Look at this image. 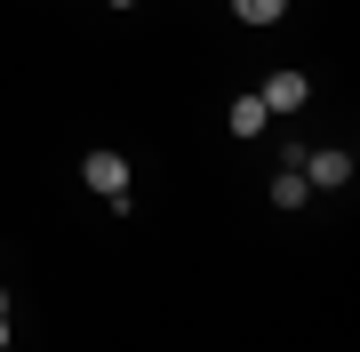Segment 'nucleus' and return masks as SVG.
Wrapping results in <instances>:
<instances>
[{"mask_svg":"<svg viewBox=\"0 0 360 352\" xmlns=\"http://www.w3.org/2000/svg\"><path fill=\"white\" fill-rule=\"evenodd\" d=\"M80 176H89V193H104V200H129V160L120 152H89Z\"/></svg>","mask_w":360,"mask_h":352,"instance_id":"1","label":"nucleus"},{"mask_svg":"<svg viewBox=\"0 0 360 352\" xmlns=\"http://www.w3.org/2000/svg\"><path fill=\"white\" fill-rule=\"evenodd\" d=\"M257 96H264V112H296V105L312 96V80H304V72H272Z\"/></svg>","mask_w":360,"mask_h":352,"instance_id":"2","label":"nucleus"},{"mask_svg":"<svg viewBox=\"0 0 360 352\" xmlns=\"http://www.w3.org/2000/svg\"><path fill=\"white\" fill-rule=\"evenodd\" d=\"M296 169H304V184H345L352 152H296Z\"/></svg>","mask_w":360,"mask_h":352,"instance_id":"3","label":"nucleus"},{"mask_svg":"<svg viewBox=\"0 0 360 352\" xmlns=\"http://www.w3.org/2000/svg\"><path fill=\"white\" fill-rule=\"evenodd\" d=\"M304 169H296V160H281V176H272V209H304Z\"/></svg>","mask_w":360,"mask_h":352,"instance_id":"4","label":"nucleus"},{"mask_svg":"<svg viewBox=\"0 0 360 352\" xmlns=\"http://www.w3.org/2000/svg\"><path fill=\"white\" fill-rule=\"evenodd\" d=\"M264 120H272V112H264V96H232V112H224V129H232V136H257Z\"/></svg>","mask_w":360,"mask_h":352,"instance_id":"5","label":"nucleus"},{"mask_svg":"<svg viewBox=\"0 0 360 352\" xmlns=\"http://www.w3.org/2000/svg\"><path fill=\"white\" fill-rule=\"evenodd\" d=\"M232 8H240L248 25H281V0H232Z\"/></svg>","mask_w":360,"mask_h":352,"instance_id":"6","label":"nucleus"},{"mask_svg":"<svg viewBox=\"0 0 360 352\" xmlns=\"http://www.w3.org/2000/svg\"><path fill=\"white\" fill-rule=\"evenodd\" d=\"M112 8H129V0H112Z\"/></svg>","mask_w":360,"mask_h":352,"instance_id":"7","label":"nucleus"}]
</instances>
